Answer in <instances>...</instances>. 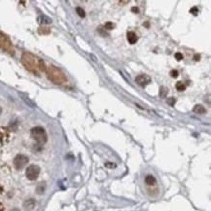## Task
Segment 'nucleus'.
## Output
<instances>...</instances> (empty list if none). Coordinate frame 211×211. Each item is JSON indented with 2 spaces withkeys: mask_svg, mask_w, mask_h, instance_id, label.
<instances>
[{
  "mask_svg": "<svg viewBox=\"0 0 211 211\" xmlns=\"http://www.w3.org/2000/svg\"><path fill=\"white\" fill-rule=\"evenodd\" d=\"M41 60L40 58L36 57L34 55L30 54V53H24L21 56V63L24 64V66L25 68L32 72L36 75H38L40 70V63H41Z\"/></svg>",
  "mask_w": 211,
  "mask_h": 211,
  "instance_id": "nucleus-1",
  "label": "nucleus"
},
{
  "mask_svg": "<svg viewBox=\"0 0 211 211\" xmlns=\"http://www.w3.org/2000/svg\"><path fill=\"white\" fill-rule=\"evenodd\" d=\"M46 73H47L48 79L56 85H62L67 81L65 74L59 68H57V66L51 65L47 67Z\"/></svg>",
  "mask_w": 211,
  "mask_h": 211,
  "instance_id": "nucleus-2",
  "label": "nucleus"
},
{
  "mask_svg": "<svg viewBox=\"0 0 211 211\" xmlns=\"http://www.w3.org/2000/svg\"><path fill=\"white\" fill-rule=\"evenodd\" d=\"M31 136L38 144L43 145L47 142V133L41 126L33 127L31 130Z\"/></svg>",
  "mask_w": 211,
  "mask_h": 211,
  "instance_id": "nucleus-3",
  "label": "nucleus"
},
{
  "mask_svg": "<svg viewBox=\"0 0 211 211\" xmlns=\"http://www.w3.org/2000/svg\"><path fill=\"white\" fill-rule=\"evenodd\" d=\"M0 49L9 53L11 55H14V48H13L12 42L10 41L8 37L2 32H0Z\"/></svg>",
  "mask_w": 211,
  "mask_h": 211,
  "instance_id": "nucleus-4",
  "label": "nucleus"
},
{
  "mask_svg": "<svg viewBox=\"0 0 211 211\" xmlns=\"http://www.w3.org/2000/svg\"><path fill=\"white\" fill-rule=\"evenodd\" d=\"M39 173H40V167H38V165L32 164V165H29V167H27L25 175H26L27 179L33 181V180H36L37 178H38Z\"/></svg>",
  "mask_w": 211,
  "mask_h": 211,
  "instance_id": "nucleus-5",
  "label": "nucleus"
},
{
  "mask_svg": "<svg viewBox=\"0 0 211 211\" xmlns=\"http://www.w3.org/2000/svg\"><path fill=\"white\" fill-rule=\"evenodd\" d=\"M28 163V158L25 155H17L14 159V167L17 169H22Z\"/></svg>",
  "mask_w": 211,
  "mask_h": 211,
  "instance_id": "nucleus-6",
  "label": "nucleus"
},
{
  "mask_svg": "<svg viewBox=\"0 0 211 211\" xmlns=\"http://www.w3.org/2000/svg\"><path fill=\"white\" fill-rule=\"evenodd\" d=\"M135 82H136L137 85H139L140 87L144 88L151 83V78H150V76H148V75H146V74H141V75H138V76L135 78Z\"/></svg>",
  "mask_w": 211,
  "mask_h": 211,
  "instance_id": "nucleus-7",
  "label": "nucleus"
},
{
  "mask_svg": "<svg viewBox=\"0 0 211 211\" xmlns=\"http://www.w3.org/2000/svg\"><path fill=\"white\" fill-rule=\"evenodd\" d=\"M9 137H10V132L8 129L0 126V143H1V144H5V143L9 141Z\"/></svg>",
  "mask_w": 211,
  "mask_h": 211,
  "instance_id": "nucleus-8",
  "label": "nucleus"
},
{
  "mask_svg": "<svg viewBox=\"0 0 211 211\" xmlns=\"http://www.w3.org/2000/svg\"><path fill=\"white\" fill-rule=\"evenodd\" d=\"M126 37H127V41H129L131 44H135L137 42L138 38H137V35L135 34L133 31H129L126 34Z\"/></svg>",
  "mask_w": 211,
  "mask_h": 211,
  "instance_id": "nucleus-9",
  "label": "nucleus"
},
{
  "mask_svg": "<svg viewBox=\"0 0 211 211\" xmlns=\"http://www.w3.org/2000/svg\"><path fill=\"white\" fill-rule=\"evenodd\" d=\"M193 111L195 113H197V114H205V113H206V109L203 107L202 105H200V104L195 105L194 108H193Z\"/></svg>",
  "mask_w": 211,
  "mask_h": 211,
  "instance_id": "nucleus-10",
  "label": "nucleus"
},
{
  "mask_svg": "<svg viewBox=\"0 0 211 211\" xmlns=\"http://www.w3.org/2000/svg\"><path fill=\"white\" fill-rule=\"evenodd\" d=\"M37 21H38V22L41 25H48L52 22V20L50 18H48L47 16H40V17H38Z\"/></svg>",
  "mask_w": 211,
  "mask_h": 211,
  "instance_id": "nucleus-11",
  "label": "nucleus"
},
{
  "mask_svg": "<svg viewBox=\"0 0 211 211\" xmlns=\"http://www.w3.org/2000/svg\"><path fill=\"white\" fill-rule=\"evenodd\" d=\"M145 182H146L147 185L152 186V185H155L156 184L157 181H156V178L153 175H147L146 178H145Z\"/></svg>",
  "mask_w": 211,
  "mask_h": 211,
  "instance_id": "nucleus-12",
  "label": "nucleus"
},
{
  "mask_svg": "<svg viewBox=\"0 0 211 211\" xmlns=\"http://www.w3.org/2000/svg\"><path fill=\"white\" fill-rule=\"evenodd\" d=\"M51 32V30H50V28L49 27H39V29H38V33L39 34H41V35H47V34H49Z\"/></svg>",
  "mask_w": 211,
  "mask_h": 211,
  "instance_id": "nucleus-13",
  "label": "nucleus"
},
{
  "mask_svg": "<svg viewBox=\"0 0 211 211\" xmlns=\"http://www.w3.org/2000/svg\"><path fill=\"white\" fill-rule=\"evenodd\" d=\"M168 94V89L164 88V87H161L160 89V96L161 97H165Z\"/></svg>",
  "mask_w": 211,
  "mask_h": 211,
  "instance_id": "nucleus-14",
  "label": "nucleus"
},
{
  "mask_svg": "<svg viewBox=\"0 0 211 211\" xmlns=\"http://www.w3.org/2000/svg\"><path fill=\"white\" fill-rule=\"evenodd\" d=\"M176 89H177V90H179V92H184L185 89H186V86L183 84L182 82H177L176 83Z\"/></svg>",
  "mask_w": 211,
  "mask_h": 211,
  "instance_id": "nucleus-15",
  "label": "nucleus"
},
{
  "mask_svg": "<svg viewBox=\"0 0 211 211\" xmlns=\"http://www.w3.org/2000/svg\"><path fill=\"white\" fill-rule=\"evenodd\" d=\"M34 204H35L34 200H27V201L25 203V208L31 209V208H33Z\"/></svg>",
  "mask_w": 211,
  "mask_h": 211,
  "instance_id": "nucleus-16",
  "label": "nucleus"
},
{
  "mask_svg": "<svg viewBox=\"0 0 211 211\" xmlns=\"http://www.w3.org/2000/svg\"><path fill=\"white\" fill-rule=\"evenodd\" d=\"M76 12H77V14L79 15L81 18H85L86 17V13H85L84 10L81 8V7H77V8H76Z\"/></svg>",
  "mask_w": 211,
  "mask_h": 211,
  "instance_id": "nucleus-17",
  "label": "nucleus"
},
{
  "mask_svg": "<svg viewBox=\"0 0 211 211\" xmlns=\"http://www.w3.org/2000/svg\"><path fill=\"white\" fill-rule=\"evenodd\" d=\"M45 183L43 182V183H40L39 185H38V187H37V193L38 194H42L43 192H44V190H45Z\"/></svg>",
  "mask_w": 211,
  "mask_h": 211,
  "instance_id": "nucleus-18",
  "label": "nucleus"
},
{
  "mask_svg": "<svg viewBox=\"0 0 211 211\" xmlns=\"http://www.w3.org/2000/svg\"><path fill=\"white\" fill-rule=\"evenodd\" d=\"M104 27L106 28V29H109V30H110V29H113V28L115 27V25L113 24V22L108 21V22H106V24L104 25Z\"/></svg>",
  "mask_w": 211,
  "mask_h": 211,
  "instance_id": "nucleus-19",
  "label": "nucleus"
},
{
  "mask_svg": "<svg viewBox=\"0 0 211 211\" xmlns=\"http://www.w3.org/2000/svg\"><path fill=\"white\" fill-rule=\"evenodd\" d=\"M170 76L172 77V78H177L178 77V75H179V72L177 71V70H175V69H173V70H171L170 71Z\"/></svg>",
  "mask_w": 211,
  "mask_h": 211,
  "instance_id": "nucleus-20",
  "label": "nucleus"
},
{
  "mask_svg": "<svg viewBox=\"0 0 211 211\" xmlns=\"http://www.w3.org/2000/svg\"><path fill=\"white\" fill-rule=\"evenodd\" d=\"M183 55L182 54H181V53H176V54H175V58L178 60V62H180V60H182L183 59Z\"/></svg>",
  "mask_w": 211,
  "mask_h": 211,
  "instance_id": "nucleus-21",
  "label": "nucleus"
},
{
  "mask_svg": "<svg viewBox=\"0 0 211 211\" xmlns=\"http://www.w3.org/2000/svg\"><path fill=\"white\" fill-rule=\"evenodd\" d=\"M167 103L170 105V106H173V105L175 104V99H173V97H170V99H167Z\"/></svg>",
  "mask_w": 211,
  "mask_h": 211,
  "instance_id": "nucleus-22",
  "label": "nucleus"
},
{
  "mask_svg": "<svg viewBox=\"0 0 211 211\" xmlns=\"http://www.w3.org/2000/svg\"><path fill=\"white\" fill-rule=\"evenodd\" d=\"M190 13L193 14V15H197V14L199 13V10H198L197 7H194V8H192V9L190 10Z\"/></svg>",
  "mask_w": 211,
  "mask_h": 211,
  "instance_id": "nucleus-23",
  "label": "nucleus"
},
{
  "mask_svg": "<svg viewBox=\"0 0 211 211\" xmlns=\"http://www.w3.org/2000/svg\"><path fill=\"white\" fill-rule=\"evenodd\" d=\"M131 12H133L135 14H138L139 13V9L137 8V7H132V8H131Z\"/></svg>",
  "mask_w": 211,
  "mask_h": 211,
  "instance_id": "nucleus-24",
  "label": "nucleus"
},
{
  "mask_svg": "<svg viewBox=\"0 0 211 211\" xmlns=\"http://www.w3.org/2000/svg\"><path fill=\"white\" fill-rule=\"evenodd\" d=\"M105 165H106L107 167H111V168H113V167H116V165H115L114 163H107Z\"/></svg>",
  "mask_w": 211,
  "mask_h": 211,
  "instance_id": "nucleus-25",
  "label": "nucleus"
},
{
  "mask_svg": "<svg viewBox=\"0 0 211 211\" xmlns=\"http://www.w3.org/2000/svg\"><path fill=\"white\" fill-rule=\"evenodd\" d=\"M200 55H195V57H194V59L195 60H200Z\"/></svg>",
  "mask_w": 211,
  "mask_h": 211,
  "instance_id": "nucleus-26",
  "label": "nucleus"
},
{
  "mask_svg": "<svg viewBox=\"0 0 211 211\" xmlns=\"http://www.w3.org/2000/svg\"><path fill=\"white\" fill-rule=\"evenodd\" d=\"M0 211H4V205L0 202Z\"/></svg>",
  "mask_w": 211,
  "mask_h": 211,
  "instance_id": "nucleus-27",
  "label": "nucleus"
},
{
  "mask_svg": "<svg viewBox=\"0 0 211 211\" xmlns=\"http://www.w3.org/2000/svg\"><path fill=\"white\" fill-rule=\"evenodd\" d=\"M90 57H93V60H94V62H97V59L95 58V57H94V56H93V55H90Z\"/></svg>",
  "mask_w": 211,
  "mask_h": 211,
  "instance_id": "nucleus-28",
  "label": "nucleus"
},
{
  "mask_svg": "<svg viewBox=\"0 0 211 211\" xmlns=\"http://www.w3.org/2000/svg\"><path fill=\"white\" fill-rule=\"evenodd\" d=\"M3 192V188H2V186H0V193H2Z\"/></svg>",
  "mask_w": 211,
  "mask_h": 211,
  "instance_id": "nucleus-29",
  "label": "nucleus"
},
{
  "mask_svg": "<svg viewBox=\"0 0 211 211\" xmlns=\"http://www.w3.org/2000/svg\"><path fill=\"white\" fill-rule=\"evenodd\" d=\"M12 211H20V210H19V209H17V208H15V209H13Z\"/></svg>",
  "mask_w": 211,
  "mask_h": 211,
  "instance_id": "nucleus-30",
  "label": "nucleus"
},
{
  "mask_svg": "<svg viewBox=\"0 0 211 211\" xmlns=\"http://www.w3.org/2000/svg\"><path fill=\"white\" fill-rule=\"evenodd\" d=\"M1 112H2V109H1V108H0V114H1Z\"/></svg>",
  "mask_w": 211,
  "mask_h": 211,
  "instance_id": "nucleus-31",
  "label": "nucleus"
}]
</instances>
